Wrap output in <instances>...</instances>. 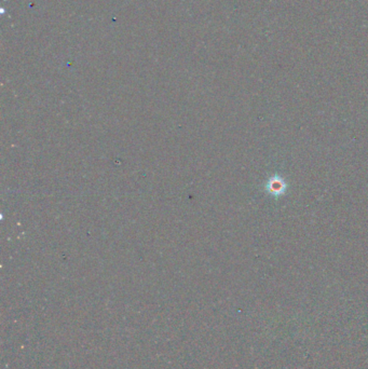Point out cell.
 Returning <instances> with one entry per match:
<instances>
[{"instance_id":"1","label":"cell","mask_w":368,"mask_h":369,"mask_svg":"<svg viewBox=\"0 0 368 369\" xmlns=\"http://www.w3.org/2000/svg\"><path fill=\"white\" fill-rule=\"evenodd\" d=\"M268 190L273 196H280L284 193L286 189V184L280 177H271L270 181L268 182Z\"/></svg>"}]
</instances>
